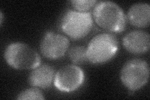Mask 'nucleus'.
<instances>
[{"mask_svg": "<svg viewBox=\"0 0 150 100\" xmlns=\"http://www.w3.org/2000/svg\"><path fill=\"white\" fill-rule=\"evenodd\" d=\"M69 45V40L65 36L48 31L41 39L40 48L41 54L45 58L56 60L64 55Z\"/></svg>", "mask_w": 150, "mask_h": 100, "instance_id": "obj_7", "label": "nucleus"}, {"mask_svg": "<svg viewBox=\"0 0 150 100\" xmlns=\"http://www.w3.org/2000/svg\"><path fill=\"white\" fill-rule=\"evenodd\" d=\"M84 79V74L81 68L74 65H68L56 72L53 83L59 91L69 93L80 87Z\"/></svg>", "mask_w": 150, "mask_h": 100, "instance_id": "obj_6", "label": "nucleus"}, {"mask_svg": "<svg viewBox=\"0 0 150 100\" xmlns=\"http://www.w3.org/2000/svg\"><path fill=\"white\" fill-rule=\"evenodd\" d=\"M18 99H44L43 94L39 89L35 88H29L18 94Z\"/></svg>", "mask_w": 150, "mask_h": 100, "instance_id": "obj_12", "label": "nucleus"}, {"mask_svg": "<svg viewBox=\"0 0 150 100\" xmlns=\"http://www.w3.org/2000/svg\"><path fill=\"white\" fill-rule=\"evenodd\" d=\"M125 48L133 54H143L149 50V35L143 31H133L126 34L123 39Z\"/></svg>", "mask_w": 150, "mask_h": 100, "instance_id": "obj_8", "label": "nucleus"}, {"mask_svg": "<svg viewBox=\"0 0 150 100\" xmlns=\"http://www.w3.org/2000/svg\"><path fill=\"white\" fill-rule=\"evenodd\" d=\"M118 50L116 37L110 33H101L95 36L86 48L88 61L93 64H102L110 60Z\"/></svg>", "mask_w": 150, "mask_h": 100, "instance_id": "obj_3", "label": "nucleus"}, {"mask_svg": "<svg viewBox=\"0 0 150 100\" xmlns=\"http://www.w3.org/2000/svg\"><path fill=\"white\" fill-rule=\"evenodd\" d=\"M3 13H2V11H1V13H0V17H1V19H0V21H1V25H2V23H3Z\"/></svg>", "mask_w": 150, "mask_h": 100, "instance_id": "obj_14", "label": "nucleus"}, {"mask_svg": "<svg viewBox=\"0 0 150 100\" xmlns=\"http://www.w3.org/2000/svg\"><path fill=\"white\" fill-rule=\"evenodd\" d=\"M97 3L95 0H74L71 1L73 7L79 12H87L89 9L95 6Z\"/></svg>", "mask_w": 150, "mask_h": 100, "instance_id": "obj_13", "label": "nucleus"}, {"mask_svg": "<svg viewBox=\"0 0 150 100\" xmlns=\"http://www.w3.org/2000/svg\"><path fill=\"white\" fill-rule=\"evenodd\" d=\"M6 63L16 70H33L40 65L41 58L33 48L23 43L9 45L4 54Z\"/></svg>", "mask_w": 150, "mask_h": 100, "instance_id": "obj_2", "label": "nucleus"}, {"mask_svg": "<svg viewBox=\"0 0 150 100\" xmlns=\"http://www.w3.org/2000/svg\"><path fill=\"white\" fill-rule=\"evenodd\" d=\"M68 56L73 63L82 64L88 61L86 48L82 46H75L69 50Z\"/></svg>", "mask_w": 150, "mask_h": 100, "instance_id": "obj_11", "label": "nucleus"}, {"mask_svg": "<svg viewBox=\"0 0 150 100\" xmlns=\"http://www.w3.org/2000/svg\"><path fill=\"white\" fill-rule=\"evenodd\" d=\"M127 18L131 25L137 28H146L150 22V6L146 3H138L131 6Z\"/></svg>", "mask_w": 150, "mask_h": 100, "instance_id": "obj_10", "label": "nucleus"}, {"mask_svg": "<svg viewBox=\"0 0 150 100\" xmlns=\"http://www.w3.org/2000/svg\"><path fill=\"white\" fill-rule=\"evenodd\" d=\"M93 21L90 12L69 10L65 13L61 22L63 31L71 38L81 39L87 36L93 28Z\"/></svg>", "mask_w": 150, "mask_h": 100, "instance_id": "obj_4", "label": "nucleus"}, {"mask_svg": "<svg viewBox=\"0 0 150 100\" xmlns=\"http://www.w3.org/2000/svg\"><path fill=\"white\" fill-rule=\"evenodd\" d=\"M55 71L49 65H40L33 69L28 77V82L33 87L46 89L54 82Z\"/></svg>", "mask_w": 150, "mask_h": 100, "instance_id": "obj_9", "label": "nucleus"}, {"mask_svg": "<svg viewBox=\"0 0 150 100\" xmlns=\"http://www.w3.org/2000/svg\"><path fill=\"white\" fill-rule=\"evenodd\" d=\"M149 68L146 61L135 58L128 61L121 69L122 83L131 91H136L146 84L149 79Z\"/></svg>", "mask_w": 150, "mask_h": 100, "instance_id": "obj_5", "label": "nucleus"}, {"mask_svg": "<svg viewBox=\"0 0 150 100\" xmlns=\"http://www.w3.org/2000/svg\"><path fill=\"white\" fill-rule=\"evenodd\" d=\"M93 18L101 28L111 32L123 31L126 25V16L123 9L114 2L97 3L93 10Z\"/></svg>", "mask_w": 150, "mask_h": 100, "instance_id": "obj_1", "label": "nucleus"}]
</instances>
